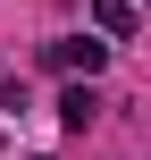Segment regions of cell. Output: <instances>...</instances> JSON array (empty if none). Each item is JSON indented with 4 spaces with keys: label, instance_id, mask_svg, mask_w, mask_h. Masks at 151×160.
Instances as JSON below:
<instances>
[{
    "label": "cell",
    "instance_id": "6da1fadb",
    "mask_svg": "<svg viewBox=\"0 0 151 160\" xmlns=\"http://www.w3.org/2000/svg\"><path fill=\"white\" fill-rule=\"evenodd\" d=\"M109 59V42H92V34H76V42H50V68H67V76H92Z\"/></svg>",
    "mask_w": 151,
    "mask_h": 160
},
{
    "label": "cell",
    "instance_id": "7a4b0ae2",
    "mask_svg": "<svg viewBox=\"0 0 151 160\" xmlns=\"http://www.w3.org/2000/svg\"><path fill=\"white\" fill-rule=\"evenodd\" d=\"M92 110H101L92 84H67V93H59V118H67V127H92Z\"/></svg>",
    "mask_w": 151,
    "mask_h": 160
},
{
    "label": "cell",
    "instance_id": "3957f363",
    "mask_svg": "<svg viewBox=\"0 0 151 160\" xmlns=\"http://www.w3.org/2000/svg\"><path fill=\"white\" fill-rule=\"evenodd\" d=\"M92 25L101 34H134V0H92Z\"/></svg>",
    "mask_w": 151,
    "mask_h": 160
}]
</instances>
